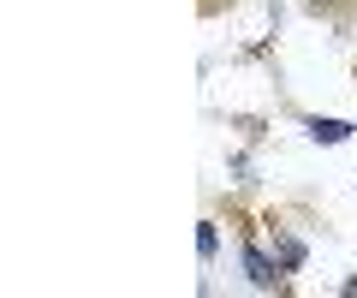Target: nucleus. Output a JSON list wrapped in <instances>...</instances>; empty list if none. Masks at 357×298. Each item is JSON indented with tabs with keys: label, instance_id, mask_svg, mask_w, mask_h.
Here are the masks:
<instances>
[{
	"label": "nucleus",
	"instance_id": "obj_1",
	"mask_svg": "<svg viewBox=\"0 0 357 298\" xmlns=\"http://www.w3.org/2000/svg\"><path fill=\"white\" fill-rule=\"evenodd\" d=\"M244 269H250V281H256V286H268V281H274V269H268V257H262V251H244Z\"/></svg>",
	"mask_w": 357,
	"mask_h": 298
},
{
	"label": "nucleus",
	"instance_id": "obj_2",
	"mask_svg": "<svg viewBox=\"0 0 357 298\" xmlns=\"http://www.w3.org/2000/svg\"><path fill=\"white\" fill-rule=\"evenodd\" d=\"M310 131H316L321 143H340V137H345V131H351V126H340V119H316V126H310Z\"/></svg>",
	"mask_w": 357,
	"mask_h": 298
}]
</instances>
